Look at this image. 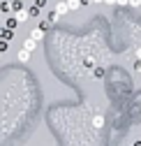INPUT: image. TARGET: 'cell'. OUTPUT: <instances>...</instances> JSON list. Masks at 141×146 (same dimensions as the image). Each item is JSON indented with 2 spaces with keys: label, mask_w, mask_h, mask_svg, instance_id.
I'll return each mask as SVG.
<instances>
[{
  "label": "cell",
  "mask_w": 141,
  "mask_h": 146,
  "mask_svg": "<svg viewBox=\"0 0 141 146\" xmlns=\"http://www.w3.org/2000/svg\"><path fill=\"white\" fill-rule=\"evenodd\" d=\"M12 14H14V19H16V21H19V23H23V21L28 19V9H26L23 5H21V7H16V9L12 12Z\"/></svg>",
  "instance_id": "obj_1"
},
{
  "label": "cell",
  "mask_w": 141,
  "mask_h": 146,
  "mask_svg": "<svg viewBox=\"0 0 141 146\" xmlns=\"http://www.w3.org/2000/svg\"><path fill=\"white\" fill-rule=\"evenodd\" d=\"M44 33H46V30H44L42 26H37V28H32V33H30V37H32L35 42H42V40H44Z\"/></svg>",
  "instance_id": "obj_2"
},
{
  "label": "cell",
  "mask_w": 141,
  "mask_h": 146,
  "mask_svg": "<svg viewBox=\"0 0 141 146\" xmlns=\"http://www.w3.org/2000/svg\"><path fill=\"white\" fill-rule=\"evenodd\" d=\"M30 56H32V51H28V49H19V53H16V60H21V63H28L30 60Z\"/></svg>",
  "instance_id": "obj_3"
},
{
  "label": "cell",
  "mask_w": 141,
  "mask_h": 146,
  "mask_svg": "<svg viewBox=\"0 0 141 146\" xmlns=\"http://www.w3.org/2000/svg\"><path fill=\"white\" fill-rule=\"evenodd\" d=\"M56 12H58L60 16H65V14L69 12V7H67V0H58V3H56Z\"/></svg>",
  "instance_id": "obj_4"
},
{
  "label": "cell",
  "mask_w": 141,
  "mask_h": 146,
  "mask_svg": "<svg viewBox=\"0 0 141 146\" xmlns=\"http://www.w3.org/2000/svg\"><path fill=\"white\" fill-rule=\"evenodd\" d=\"M3 26H7L9 30H16V28H19V21L14 19V14H9L7 19H5V23H3Z\"/></svg>",
  "instance_id": "obj_5"
},
{
  "label": "cell",
  "mask_w": 141,
  "mask_h": 146,
  "mask_svg": "<svg viewBox=\"0 0 141 146\" xmlns=\"http://www.w3.org/2000/svg\"><path fill=\"white\" fill-rule=\"evenodd\" d=\"M67 7H69V12H76V9H81L83 5H81V0H67Z\"/></svg>",
  "instance_id": "obj_6"
},
{
  "label": "cell",
  "mask_w": 141,
  "mask_h": 146,
  "mask_svg": "<svg viewBox=\"0 0 141 146\" xmlns=\"http://www.w3.org/2000/svg\"><path fill=\"white\" fill-rule=\"evenodd\" d=\"M23 49H28V51H35V49H37V42H35L32 37H28V40L23 42Z\"/></svg>",
  "instance_id": "obj_7"
},
{
  "label": "cell",
  "mask_w": 141,
  "mask_h": 146,
  "mask_svg": "<svg viewBox=\"0 0 141 146\" xmlns=\"http://www.w3.org/2000/svg\"><path fill=\"white\" fill-rule=\"evenodd\" d=\"M58 19H60V14H58L56 9H53V12H49V16H46V21H49V23H56Z\"/></svg>",
  "instance_id": "obj_8"
},
{
  "label": "cell",
  "mask_w": 141,
  "mask_h": 146,
  "mask_svg": "<svg viewBox=\"0 0 141 146\" xmlns=\"http://www.w3.org/2000/svg\"><path fill=\"white\" fill-rule=\"evenodd\" d=\"M93 125L97 127V130H102V127H104V116H95L93 118Z\"/></svg>",
  "instance_id": "obj_9"
},
{
  "label": "cell",
  "mask_w": 141,
  "mask_h": 146,
  "mask_svg": "<svg viewBox=\"0 0 141 146\" xmlns=\"http://www.w3.org/2000/svg\"><path fill=\"white\" fill-rule=\"evenodd\" d=\"M93 77H95V79H102V77H104V67H95V70H93Z\"/></svg>",
  "instance_id": "obj_10"
},
{
  "label": "cell",
  "mask_w": 141,
  "mask_h": 146,
  "mask_svg": "<svg viewBox=\"0 0 141 146\" xmlns=\"http://www.w3.org/2000/svg\"><path fill=\"white\" fill-rule=\"evenodd\" d=\"M7 49H9V40H0V51H3V53H5Z\"/></svg>",
  "instance_id": "obj_11"
},
{
  "label": "cell",
  "mask_w": 141,
  "mask_h": 146,
  "mask_svg": "<svg viewBox=\"0 0 141 146\" xmlns=\"http://www.w3.org/2000/svg\"><path fill=\"white\" fill-rule=\"evenodd\" d=\"M40 12H42L40 7H30L28 9V16H40Z\"/></svg>",
  "instance_id": "obj_12"
},
{
  "label": "cell",
  "mask_w": 141,
  "mask_h": 146,
  "mask_svg": "<svg viewBox=\"0 0 141 146\" xmlns=\"http://www.w3.org/2000/svg\"><path fill=\"white\" fill-rule=\"evenodd\" d=\"M49 5V0H35V7H40V9H44Z\"/></svg>",
  "instance_id": "obj_13"
},
{
  "label": "cell",
  "mask_w": 141,
  "mask_h": 146,
  "mask_svg": "<svg viewBox=\"0 0 141 146\" xmlns=\"http://www.w3.org/2000/svg\"><path fill=\"white\" fill-rule=\"evenodd\" d=\"M130 7H141V0H130Z\"/></svg>",
  "instance_id": "obj_14"
},
{
  "label": "cell",
  "mask_w": 141,
  "mask_h": 146,
  "mask_svg": "<svg viewBox=\"0 0 141 146\" xmlns=\"http://www.w3.org/2000/svg\"><path fill=\"white\" fill-rule=\"evenodd\" d=\"M116 5H120V7H125V5H130V0H116Z\"/></svg>",
  "instance_id": "obj_15"
},
{
  "label": "cell",
  "mask_w": 141,
  "mask_h": 146,
  "mask_svg": "<svg viewBox=\"0 0 141 146\" xmlns=\"http://www.w3.org/2000/svg\"><path fill=\"white\" fill-rule=\"evenodd\" d=\"M136 60H141V46L136 49Z\"/></svg>",
  "instance_id": "obj_16"
},
{
  "label": "cell",
  "mask_w": 141,
  "mask_h": 146,
  "mask_svg": "<svg viewBox=\"0 0 141 146\" xmlns=\"http://www.w3.org/2000/svg\"><path fill=\"white\" fill-rule=\"evenodd\" d=\"M104 3H107V5H116V0H104Z\"/></svg>",
  "instance_id": "obj_17"
},
{
  "label": "cell",
  "mask_w": 141,
  "mask_h": 146,
  "mask_svg": "<svg viewBox=\"0 0 141 146\" xmlns=\"http://www.w3.org/2000/svg\"><path fill=\"white\" fill-rule=\"evenodd\" d=\"M90 3H93V5H99V3H104V0H90Z\"/></svg>",
  "instance_id": "obj_18"
},
{
  "label": "cell",
  "mask_w": 141,
  "mask_h": 146,
  "mask_svg": "<svg viewBox=\"0 0 141 146\" xmlns=\"http://www.w3.org/2000/svg\"><path fill=\"white\" fill-rule=\"evenodd\" d=\"M0 60H3V51H0Z\"/></svg>",
  "instance_id": "obj_19"
},
{
  "label": "cell",
  "mask_w": 141,
  "mask_h": 146,
  "mask_svg": "<svg viewBox=\"0 0 141 146\" xmlns=\"http://www.w3.org/2000/svg\"><path fill=\"white\" fill-rule=\"evenodd\" d=\"M19 3H26V0H19Z\"/></svg>",
  "instance_id": "obj_20"
}]
</instances>
